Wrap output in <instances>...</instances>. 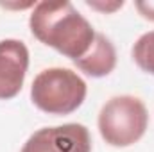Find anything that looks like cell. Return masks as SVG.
Masks as SVG:
<instances>
[{
	"instance_id": "8",
	"label": "cell",
	"mask_w": 154,
	"mask_h": 152,
	"mask_svg": "<svg viewBox=\"0 0 154 152\" xmlns=\"http://www.w3.org/2000/svg\"><path fill=\"white\" fill-rule=\"evenodd\" d=\"M86 5L95 9V11H100V13H115L116 9H122L124 7V2H100V0H86Z\"/></svg>"
},
{
	"instance_id": "2",
	"label": "cell",
	"mask_w": 154,
	"mask_h": 152,
	"mask_svg": "<svg viewBox=\"0 0 154 152\" xmlns=\"http://www.w3.org/2000/svg\"><path fill=\"white\" fill-rule=\"evenodd\" d=\"M88 93L82 77L70 68H47L34 77L31 86V100L39 111L65 116L77 111Z\"/></svg>"
},
{
	"instance_id": "1",
	"label": "cell",
	"mask_w": 154,
	"mask_h": 152,
	"mask_svg": "<svg viewBox=\"0 0 154 152\" xmlns=\"http://www.w3.org/2000/svg\"><path fill=\"white\" fill-rule=\"evenodd\" d=\"M29 27L38 41L72 61L90 50L97 34L70 2H38L32 7Z\"/></svg>"
},
{
	"instance_id": "3",
	"label": "cell",
	"mask_w": 154,
	"mask_h": 152,
	"mask_svg": "<svg viewBox=\"0 0 154 152\" xmlns=\"http://www.w3.org/2000/svg\"><path fill=\"white\" fill-rule=\"evenodd\" d=\"M97 125L108 145L124 149L143 138L149 125V113L138 97L116 95L102 106Z\"/></svg>"
},
{
	"instance_id": "5",
	"label": "cell",
	"mask_w": 154,
	"mask_h": 152,
	"mask_svg": "<svg viewBox=\"0 0 154 152\" xmlns=\"http://www.w3.org/2000/svg\"><path fill=\"white\" fill-rule=\"evenodd\" d=\"M29 70V48L20 39L0 41V100L14 99Z\"/></svg>"
},
{
	"instance_id": "6",
	"label": "cell",
	"mask_w": 154,
	"mask_h": 152,
	"mask_svg": "<svg viewBox=\"0 0 154 152\" xmlns=\"http://www.w3.org/2000/svg\"><path fill=\"white\" fill-rule=\"evenodd\" d=\"M74 65L82 74H86L88 77H93V79H100V77L109 75L116 66L115 45L111 43L109 38L97 32L90 50L82 57L75 59Z\"/></svg>"
},
{
	"instance_id": "9",
	"label": "cell",
	"mask_w": 154,
	"mask_h": 152,
	"mask_svg": "<svg viewBox=\"0 0 154 152\" xmlns=\"http://www.w3.org/2000/svg\"><path fill=\"white\" fill-rule=\"evenodd\" d=\"M134 7L142 18L154 22V0H138V2H134Z\"/></svg>"
},
{
	"instance_id": "4",
	"label": "cell",
	"mask_w": 154,
	"mask_h": 152,
	"mask_svg": "<svg viewBox=\"0 0 154 152\" xmlns=\"http://www.w3.org/2000/svg\"><path fill=\"white\" fill-rule=\"evenodd\" d=\"M20 152H91V136L82 123L41 127L29 136Z\"/></svg>"
},
{
	"instance_id": "7",
	"label": "cell",
	"mask_w": 154,
	"mask_h": 152,
	"mask_svg": "<svg viewBox=\"0 0 154 152\" xmlns=\"http://www.w3.org/2000/svg\"><path fill=\"white\" fill-rule=\"evenodd\" d=\"M131 54L142 72L154 75V31H149L136 39Z\"/></svg>"
}]
</instances>
